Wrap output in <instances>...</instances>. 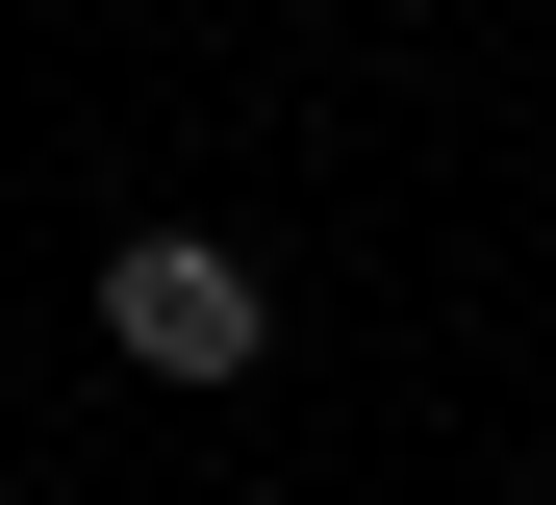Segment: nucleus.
Listing matches in <instances>:
<instances>
[{
	"instance_id": "1",
	"label": "nucleus",
	"mask_w": 556,
	"mask_h": 505,
	"mask_svg": "<svg viewBox=\"0 0 556 505\" xmlns=\"http://www.w3.org/2000/svg\"><path fill=\"white\" fill-rule=\"evenodd\" d=\"M102 354H127V379H253L278 303H253L228 228H127V253H102Z\"/></svg>"
}]
</instances>
